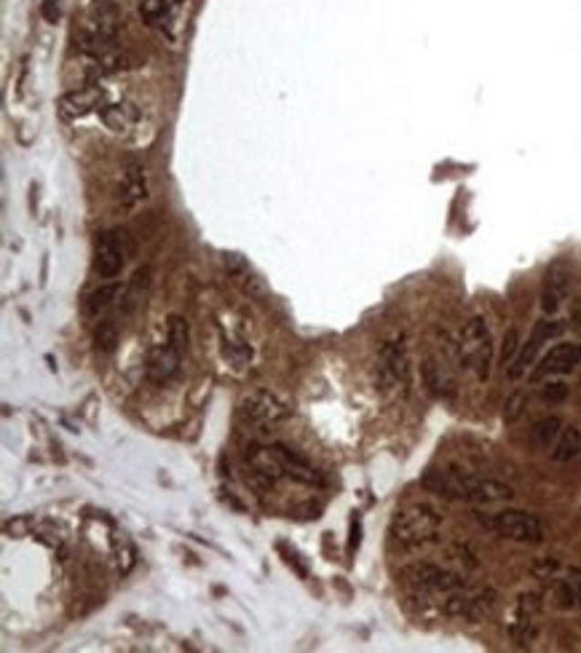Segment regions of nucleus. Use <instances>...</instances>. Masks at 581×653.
<instances>
[{
    "label": "nucleus",
    "mask_w": 581,
    "mask_h": 653,
    "mask_svg": "<svg viewBox=\"0 0 581 653\" xmlns=\"http://www.w3.org/2000/svg\"><path fill=\"white\" fill-rule=\"evenodd\" d=\"M423 488L442 495V498H453V501H466V503H501L514 498V490L506 482L488 480V477H474L469 472L461 469H440V472H429L423 477Z\"/></svg>",
    "instance_id": "nucleus-1"
},
{
    "label": "nucleus",
    "mask_w": 581,
    "mask_h": 653,
    "mask_svg": "<svg viewBox=\"0 0 581 653\" xmlns=\"http://www.w3.org/2000/svg\"><path fill=\"white\" fill-rule=\"evenodd\" d=\"M442 528V512L431 503H413L394 514L389 525V541L397 549H420L431 541H437Z\"/></svg>",
    "instance_id": "nucleus-2"
},
{
    "label": "nucleus",
    "mask_w": 581,
    "mask_h": 653,
    "mask_svg": "<svg viewBox=\"0 0 581 653\" xmlns=\"http://www.w3.org/2000/svg\"><path fill=\"white\" fill-rule=\"evenodd\" d=\"M461 368L474 369L480 380H488L491 365H493V340H491V329L482 316H472L461 335Z\"/></svg>",
    "instance_id": "nucleus-3"
},
{
    "label": "nucleus",
    "mask_w": 581,
    "mask_h": 653,
    "mask_svg": "<svg viewBox=\"0 0 581 653\" xmlns=\"http://www.w3.org/2000/svg\"><path fill=\"white\" fill-rule=\"evenodd\" d=\"M477 523L485 531L498 533L501 538L520 541V544H541L544 541V525L536 514L520 512V509H503L496 514H477Z\"/></svg>",
    "instance_id": "nucleus-4"
},
{
    "label": "nucleus",
    "mask_w": 581,
    "mask_h": 653,
    "mask_svg": "<svg viewBox=\"0 0 581 653\" xmlns=\"http://www.w3.org/2000/svg\"><path fill=\"white\" fill-rule=\"evenodd\" d=\"M402 581L415 589V592H426V595H453L466 586V578L456 571H448L442 565L434 563H413L402 571Z\"/></svg>",
    "instance_id": "nucleus-5"
},
{
    "label": "nucleus",
    "mask_w": 581,
    "mask_h": 653,
    "mask_svg": "<svg viewBox=\"0 0 581 653\" xmlns=\"http://www.w3.org/2000/svg\"><path fill=\"white\" fill-rule=\"evenodd\" d=\"M126 233L121 231H102L94 239V257H91V271L99 279H116L126 265Z\"/></svg>",
    "instance_id": "nucleus-6"
},
{
    "label": "nucleus",
    "mask_w": 581,
    "mask_h": 653,
    "mask_svg": "<svg viewBox=\"0 0 581 653\" xmlns=\"http://www.w3.org/2000/svg\"><path fill=\"white\" fill-rule=\"evenodd\" d=\"M290 415V408L282 402V397H276L268 389H254L244 394V399L239 402V418L249 426H268V423H279Z\"/></svg>",
    "instance_id": "nucleus-7"
},
{
    "label": "nucleus",
    "mask_w": 581,
    "mask_h": 653,
    "mask_svg": "<svg viewBox=\"0 0 581 653\" xmlns=\"http://www.w3.org/2000/svg\"><path fill=\"white\" fill-rule=\"evenodd\" d=\"M378 383L383 391L410 383V359H408V348L402 340L383 343V348L378 354Z\"/></svg>",
    "instance_id": "nucleus-8"
},
{
    "label": "nucleus",
    "mask_w": 581,
    "mask_h": 653,
    "mask_svg": "<svg viewBox=\"0 0 581 653\" xmlns=\"http://www.w3.org/2000/svg\"><path fill=\"white\" fill-rule=\"evenodd\" d=\"M560 335H563V322H557V319H541V322H536L531 337L520 346V354H517V359H514L512 368H509V378H520L525 369L536 362V357H539V351L544 348V343H549V340H555V337H560Z\"/></svg>",
    "instance_id": "nucleus-9"
},
{
    "label": "nucleus",
    "mask_w": 581,
    "mask_h": 653,
    "mask_svg": "<svg viewBox=\"0 0 581 653\" xmlns=\"http://www.w3.org/2000/svg\"><path fill=\"white\" fill-rule=\"evenodd\" d=\"M571 279H574V274H571V265H568L565 260H555V263L546 268L544 285H541V308H544V314L552 316V314L560 311V306H563L565 297H568Z\"/></svg>",
    "instance_id": "nucleus-10"
},
{
    "label": "nucleus",
    "mask_w": 581,
    "mask_h": 653,
    "mask_svg": "<svg viewBox=\"0 0 581 653\" xmlns=\"http://www.w3.org/2000/svg\"><path fill=\"white\" fill-rule=\"evenodd\" d=\"M496 603H498L496 589H480V592H474V595H469V597H463V595L448 597L445 606H442V611L448 613V616H458V618H463V621L477 624V621H482L485 616L493 613Z\"/></svg>",
    "instance_id": "nucleus-11"
},
{
    "label": "nucleus",
    "mask_w": 581,
    "mask_h": 653,
    "mask_svg": "<svg viewBox=\"0 0 581 653\" xmlns=\"http://www.w3.org/2000/svg\"><path fill=\"white\" fill-rule=\"evenodd\" d=\"M581 362V346L579 343H557L555 348H549L539 359V365L531 372V380H544V378H555V375H568L574 372Z\"/></svg>",
    "instance_id": "nucleus-12"
},
{
    "label": "nucleus",
    "mask_w": 581,
    "mask_h": 653,
    "mask_svg": "<svg viewBox=\"0 0 581 653\" xmlns=\"http://www.w3.org/2000/svg\"><path fill=\"white\" fill-rule=\"evenodd\" d=\"M541 613V597L536 592H525L517 597L514 606V624L509 627V635L517 646H531L536 637V618Z\"/></svg>",
    "instance_id": "nucleus-13"
},
{
    "label": "nucleus",
    "mask_w": 581,
    "mask_h": 653,
    "mask_svg": "<svg viewBox=\"0 0 581 653\" xmlns=\"http://www.w3.org/2000/svg\"><path fill=\"white\" fill-rule=\"evenodd\" d=\"M249 463V472L252 477L263 480L265 485H274L285 477V469H282V461L276 458L274 448H260V445H249L244 452Z\"/></svg>",
    "instance_id": "nucleus-14"
},
{
    "label": "nucleus",
    "mask_w": 581,
    "mask_h": 653,
    "mask_svg": "<svg viewBox=\"0 0 581 653\" xmlns=\"http://www.w3.org/2000/svg\"><path fill=\"white\" fill-rule=\"evenodd\" d=\"M271 448L276 452V458L282 461L285 477H290L295 482H303V485H322L325 482V477L303 455H297L295 450H290L287 445H271Z\"/></svg>",
    "instance_id": "nucleus-15"
},
{
    "label": "nucleus",
    "mask_w": 581,
    "mask_h": 653,
    "mask_svg": "<svg viewBox=\"0 0 581 653\" xmlns=\"http://www.w3.org/2000/svg\"><path fill=\"white\" fill-rule=\"evenodd\" d=\"M124 297V286L119 282H108V285H99L97 289H91L83 300V316L86 319H105L108 311Z\"/></svg>",
    "instance_id": "nucleus-16"
},
{
    "label": "nucleus",
    "mask_w": 581,
    "mask_h": 653,
    "mask_svg": "<svg viewBox=\"0 0 581 653\" xmlns=\"http://www.w3.org/2000/svg\"><path fill=\"white\" fill-rule=\"evenodd\" d=\"M180 362H182V354L166 340L164 346H156L148 357V378L153 383H166L180 372Z\"/></svg>",
    "instance_id": "nucleus-17"
},
{
    "label": "nucleus",
    "mask_w": 581,
    "mask_h": 653,
    "mask_svg": "<svg viewBox=\"0 0 581 653\" xmlns=\"http://www.w3.org/2000/svg\"><path fill=\"white\" fill-rule=\"evenodd\" d=\"M102 99V91L97 86H88V88H76V91H67L59 97V116L73 121V119H83L86 113H91Z\"/></svg>",
    "instance_id": "nucleus-18"
},
{
    "label": "nucleus",
    "mask_w": 581,
    "mask_h": 653,
    "mask_svg": "<svg viewBox=\"0 0 581 653\" xmlns=\"http://www.w3.org/2000/svg\"><path fill=\"white\" fill-rule=\"evenodd\" d=\"M581 455V429L576 426H565L563 431H560V437L555 440V445H552V461H557V463H568V461H574V458H579Z\"/></svg>",
    "instance_id": "nucleus-19"
},
{
    "label": "nucleus",
    "mask_w": 581,
    "mask_h": 653,
    "mask_svg": "<svg viewBox=\"0 0 581 653\" xmlns=\"http://www.w3.org/2000/svg\"><path fill=\"white\" fill-rule=\"evenodd\" d=\"M420 372H423L426 389H429L434 397H451V394H453V380L448 378V372L442 369V365H437L434 359H426Z\"/></svg>",
    "instance_id": "nucleus-20"
},
{
    "label": "nucleus",
    "mask_w": 581,
    "mask_h": 653,
    "mask_svg": "<svg viewBox=\"0 0 581 653\" xmlns=\"http://www.w3.org/2000/svg\"><path fill=\"white\" fill-rule=\"evenodd\" d=\"M148 196V188H145V169L140 163H131L124 174V193H121V202L124 206H134L137 202H142Z\"/></svg>",
    "instance_id": "nucleus-21"
},
{
    "label": "nucleus",
    "mask_w": 581,
    "mask_h": 653,
    "mask_svg": "<svg viewBox=\"0 0 581 653\" xmlns=\"http://www.w3.org/2000/svg\"><path fill=\"white\" fill-rule=\"evenodd\" d=\"M560 431H563V420H560L557 415H546V418H541V420L534 423V429H531V442H534L536 448H552L555 440L560 437Z\"/></svg>",
    "instance_id": "nucleus-22"
},
{
    "label": "nucleus",
    "mask_w": 581,
    "mask_h": 653,
    "mask_svg": "<svg viewBox=\"0 0 581 653\" xmlns=\"http://www.w3.org/2000/svg\"><path fill=\"white\" fill-rule=\"evenodd\" d=\"M116 346H119V325H116V319L105 316L94 326V348L99 354H110V351H116Z\"/></svg>",
    "instance_id": "nucleus-23"
},
{
    "label": "nucleus",
    "mask_w": 581,
    "mask_h": 653,
    "mask_svg": "<svg viewBox=\"0 0 581 653\" xmlns=\"http://www.w3.org/2000/svg\"><path fill=\"white\" fill-rule=\"evenodd\" d=\"M166 340L185 357L188 354V343H191V326L182 316L171 314L169 316V325H166Z\"/></svg>",
    "instance_id": "nucleus-24"
},
{
    "label": "nucleus",
    "mask_w": 581,
    "mask_h": 653,
    "mask_svg": "<svg viewBox=\"0 0 581 653\" xmlns=\"http://www.w3.org/2000/svg\"><path fill=\"white\" fill-rule=\"evenodd\" d=\"M134 119H137V113L131 110V105H108V108H102V121L108 123L110 131H116V134L126 131L129 121H134Z\"/></svg>",
    "instance_id": "nucleus-25"
},
{
    "label": "nucleus",
    "mask_w": 581,
    "mask_h": 653,
    "mask_svg": "<svg viewBox=\"0 0 581 653\" xmlns=\"http://www.w3.org/2000/svg\"><path fill=\"white\" fill-rule=\"evenodd\" d=\"M150 282V268H140L134 276H131V282H129V289L124 292V308L126 311H131L134 308V303H140V292H145V286Z\"/></svg>",
    "instance_id": "nucleus-26"
},
{
    "label": "nucleus",
    "mask_w": 581,
    "mask_h": 653,
    "mask_svg": "<svg viewBox=\"0 0 581 653\" xmlns=\"http://www.w3.org/2000/svg\"><path fill=\"white\" fill-rule=\"evenodd\" d=\"M169 8H171V0H142L140 14L145 16L148 25H156L169 14Z\"/></svg>",
    "instance_id": "nucleus-27"
},
{
    "label": "nucleus",
    "mask_w": 581,
    "mask_h": 653,
    "mask_svg": "<svg viewBox=\"0 0 581 653\" xmlns=\"http://www.w3.org/2000/svg\"><path fill=\"white\" fill-rule=\"evenodd\" d=\"M528 408V394L525 391H514L506 405H503V423H514L523 412Z\"/></svg>",
    "instance_id": "nucleus-28"
},
{
    "label": "nucleus",
    "mask_w": 581,
    "mask_h": 653,
    "mask_svg": "<svg viewBox=\"0 0 581 653\" xmlns=\"http://www.w3.org/2000/svg\"><path fill=\"white\" fill-rule=\"evenodd\" d=\"M565 399H568V386L563 380H549L541 389V402H546V405H560Z\"/></svg>",
    "instance_id": "nucleus-29"
},
{
    "label": "nucleus",
    "mask_w": 581,
    "mask_h": 653,
    "mask_svg": "<svg viewBox=\"0 0 581 653\" xmlns=\"http://www.w3.org/2000/svg\"><path fill=\"white\" fill-rule=\"evenodd\" d=\"M517 354H520V335H517V329H509L503 335V346H501V365L503 368L512 365V359H517Z\"/></svg>",
    "instance_id": "nucleus-30"
},
{
    "label": "nucleus",
    "mask_w": 581,
    "mask_h": 653,
    "mask_svg": "<svg viewBox=\"0 0 581 653\" xmlns=\"http://www.w3.org/2000/svg\"><path fill=\"white\" fill-rule=\"evenodd\" d=\"M448 555H451V560H456V563H461L463 568H477L480 565V560H477V555L466 546V544H453L451 549H448Z\"/></svg>",
    "instance_id": "nucleus-31"
},
{
    "label": "nucleus",
    "mask_w": 581,
    "mask_h": 653,
    "mask_svg": "<svg viewBox=\"0 0 581 653\" xmlns=\"http://www.w3.org/2000/svg\"><path fill=\"white\" fill-rule=\"evenodd\" d=\"M41 16L48 22V25H57L59 16H62V0H43Z\"/></svg>",
    "instance_id": "nucleus-32"
},
{
    "label": "nucleus",
    "mask_w": 581,
    "mask_h": 653,
    "mask_svg": "<svg viewBox=\"0 0 581 653\" xmlns=\"http://www.w3.org/2000/svg\"><path fill=\"white\" fill-rule=\"evenodd\" d=\"M279 549L285 552V563H287L290 568H295V571H297V575H300V578H306V575H308V568H306V565H303V563L297 560V552H290V549H287L285 544H282Z\"/></svg>",
    "instance_id": "nucleus-33"
},
{
    "label": "nucleus",
    "mask_w": 581,
    "mask_h": 653,
    "mask_svg": "<svg viewBox=\"0 0 581 653\" xmlns=\"http://www.w3.org/2000/svg\"><path fill=\"white\" fill-rule=\"evenodd\" d=\"M359 533H362L359 517H351V535H348V557H354V552H357V546H359Z\"/></svg>",
    "instance_id": "nucleus-34"
},
{
    "label": "nucleus",
    "mask_w": 581,
    "mask_h": 653,
    "mask_svg": "<svg viewBox=\"0 0 581 653\" xmlns=\"http://www.w3.org/2000/svg\"><path fill=\"white\" fill-rule=\"evenodd\" d=\"M555 571H557V563H555V560H544V563H539V565H534V573H536V575H541V578L552 575Z\"/></svg>",
    "instance_id": "nucleus-35"
},
{
    "label": "nucleus",
    "mask_w": 581,
    "mask_h": 653,
    "mask_svg": "<svg viewBox=\"0 0 581 653\" xmlns=\"http://www.w3.org/2000/svg\"><path fill=\"white\" fill-rule=\"evenodd\" d=\"M568 578H571L574 592H576V606L581 608V568H571V571H568Z\"/></svg>",
    "instance_id": "nucleus-36"
},
{
    "label": "nucleus",
    "mask_w": 581,
    "mask_h": 653,
    "mask_svg": "<svg viewBox=\"0 0 581 653\" xmlns=\"http://www.w3.org/2000/svg\"><path fill=\"white\" fill-rule=\"evenodd\" d=\"M27 525H30V520H16V523H8V525H5V531L19 538V535H25V533H27Z\"/></svg>",
    "instance_id": "nucleus-37"
},
{
    "label": "nucleus",
    "mask_w": 581,
    "mask_h": 653,
    "mask_svg": "<svg viewBox=\"0 0 581 653\" xmlns=\"http://www.w3.org/2000/svg\"><path fill=\"white\" fill-rule=\"evenodd\" d=\"M223 260H225V268H231L233 274H236V271H244V263H242L239 254H223Z\"/></svg>",
    "instance_id": "nucleus-38"
}]
</instances>
